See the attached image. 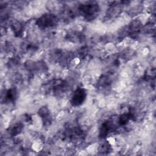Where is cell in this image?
<instances>
[{"label":"cell","mask_w":156,"mask_h":156,"mask_svg":"<svg viewBox=\"0 0 156 156\" xmlns=\"http://www.w3.org/2000/svg\"><path fill=\"white\" fill-rule=\"evenodd\" d=\"M85 98V92L83 90H77L75 93L74 96L73 97V101L74 103L77 104H79L82 101H83V99Z\"/></svg>","instance_id":"1"}]
</instances>
